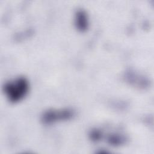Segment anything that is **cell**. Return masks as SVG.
<instances>
[{
  "label": "cell",
  "instance_id": "1",
  "mask_svg": "<svg viewBox=\"0 0 154 154\" xmlns=\"http://www.w3.org/2000/svg\"><path fill=\"white\" fill-rule=\"evenodd\" d=\"M4 92L12 103L22 100L27 94L29 90V82L24 77H19L6 82L3 87Z\"/></svg>",
  "mask_w": 154,
  "mask_h": 154
},
{
  "label": "cell",
  "instance_id": "2",
  "mask_svg": "<svg viewBox=\"0 0 154 154\" xmlns=\"http://www.w3.org/2000/svg\"><path fill=\"white\" fill-rule=\"evenodd\" d=\"M74 115V111L70 108L51 109L44 112L41 120L45 125H51L56 122L70 120Z\"/></svg>",
  "mask_w": 154,
  "mask_h": 154
},
{
  "label": "cell",
  "instance_id": "3",
  "mask_svg": "<svg viewBox=\"0 0 154 154\" xmlns=\"http://www.w3.org/2000/svg\"><path fill=\"white\" fill-rule=\"evenodd\" d=\"M125 78L128 82L140 88H145L149 85V80L143 76H141L140 74L135 73L132 70L126 72Z\"/></svg>",
  "mask_w": 154,
  "mask_h": 154
},
{
  "label": "cell",
  "instance_id": "4",
  "mask_svg": "<svg viewBox=\"0 0 154 154\" xmlns=\"http://www.w3.org/2000/svg\"><path fill=\"white\" fill-rule=\"evenodd\" d=\"M75 23L76 28L81 32L85 31L88 26V18L86 13L82 10H78L75 14Z\"/></svg>",
  "mask_w": 154,
  "mask_h": 154
},
{
  "label": "cell",
  "instance_id": "5",
  "mask_svg": "<svg viewBox=\"0 0 154 154\" xmlns=\"http://www.w3.org/2000/svg\"><path fill=\"white\" fill-rule=\"evenodd\" d=\"M126 136L120 132H111L109 133L106 136L107 143L113 146H120L126 143Z\"/></svg>",
  "mask_w": 154,
  "mask_h": 154
}]
</instances>
